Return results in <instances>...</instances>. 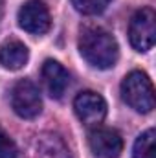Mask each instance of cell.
<instances>
[{
	"mask_svg": "<svg viewBox=\"0 0 156 158\" xmlns=\"http://www.w3.org/2000/svg\"><path fill=\"white\" fill-rule=\"evenodd\" d=\"M110 0H72L74 7L83 15H99L107 9Z\"/></svg>",
	"mask_w": 156,
	"mask_h": 158,
	"instance_id": "obj_12",
	"label": "cell"
},
{
	"mask_svg": "<svg viewBox=\"0 0 156 158\" xmlns=\"http://www.w3.org/2000/svg\"><path fill=\"white\" fill-rule=\"evenodd\" d=\"M30 52L20 40H6L0 44V64L7 70H20L28 63Z\"/></svg>",
	"mask_w": 156,
	"mask_h": 158,
	"instance_id": "obj_10",
	"label": "cell"
},
{
	"mask_svg": "<svg viewBox=\"0 0 156 158\" xmlns=\"http://www.w3.org/2000/svg\"><path fill=\"white\" fill-rule=\"evenodd\" d=\"M79 52L83 59L99 70H109L117 63L119 46L117 40L103 28H84L79 37Z\"/></svg>",
	"mask_w": 156,
	"mask_h": 158,
	"instance_id": "obj_1",
	"label": "cell"
},
{
	"mask_svg": "<svg viewBox=\"0 0 156 158\" xmlns=\"http://www.w3.org/2000/svg\"><path fill=\"white\" fill-rule=\"evenodd\" d=\"M18 26L33 35H42L51 26V17L42 0H28L18 9Z\"/></svg>",
	"mask_w": 156,
	"mask_h": 158,
	"instance_id": "obj_5",
	"label": "cell"
},
{
	"mask_svg": "<svg viewBox=\"0 0 156 158\" xmlns=\"http://www.w3.org/2000/svg\"><path fill=\"white\" fill-rule=\"evenodd\" d=\"M40 76H42V83H44L46 92L51 98H55V99L63 98V94L66 92V88L70 85V74L61 63H57L53 59H48L42 64Z\"/></svg>",
	"mask_w": 156,
	"mask_h": 158,
	"instance_id": "obj_8",
	"label": "cell"
},
{
	"mask_svg": "<svg viewBox=\"0 0 156 158\" xmlns=\"http://www.w3.org/2000/svg\"><path fill=\"white\" fill-rule=\"evenodd\" d=\"M88 145L97 158H117L123 151V138L110 127H96L88 134Z\"/></svg>",
	"mask_w": 156,
	"mask_h": 158,
	"instance_id": "obj_7",
	"label": "cell"
},
{
	"mask_svg": "<svg viewBox=\"0 0 156 158\" xmlns=\"http://www.w3.org/2000/svg\"><path fill=\"white\" fill-rule=\"evenodd\" d=\"M129 40L134 50L149 52L156 40V13L151 7H143L134 13L129 24Z\"/></svg>",
	"mask_w": 156,
	"mask_h": 158,
	"instance_id": "obj_3",
	"label": "cell"
},
{
	"mask_svg": "<svg viewBox=\"0 0 156 158\" xmlns=\"http://www.w3.org/2000/svg\"><path fill=\"white\" fill-rule=\"evenodd\" d=\"M134 158H156V132L154 129H147L138 136L132 149Z\"/></svg>",
	"mask_w": 156,
	"mask_h": 158,
	"instance_id": "obj_11",
	"label": "cell"
},
{
	"mask_svg": "<svg viewBox=\"0 0 156 158\" xmlns=\"http://www.w3.org/2000/svg\"><path fill=\"white\" fill-rule=\"evenodd\" d=\"M18 156V147L13 142L9 134H6L0 129V158H17Z\"/></svg>",
	"mask_w": 156,
	"mask_h": 158,
	"instance_id": "obj_13",
	"label": "cell"
},
{
	"mask_svg": "<svg viewBox=\"0 0 156 158\" xmlns=\"http://www.w3.org/2000/svg\"><path fill=\"white\" fill-rule=\"evenodd\" d=\"M11 107L15 114L24 119L37 118L42 110V99H40L39 88L30 79H20L11 92Z\"/></svg>",
	"mask_w": 156,
	"mask_h": 158,
	"instance_id": "obj_4",
	"label": "cell"
},
{
	"mask_svg": "<svg viewBox=\"0 0 156 158\" xmlns=\"http://www.w3.org/2000/svg\"><path fill=\"white\" fill-rule=\"evenodd\" d=\"M121 98L136 112H151L154 109V86L145 72L134 70L121 81Z\"/></svg>",
	"mask_w": 156,
	"mask_h": 158,
	"instance_id": "obj_2",
	"label": "cell"
},
{
	"mask_svg": "<svg viewBox=\"0 0 156 158\" xmlns=\"http://www.w3.org/2000/svg\"><path fill=\"white\" fill-rule=\"evenodd\" d=\"M30 158H72L66 143L63 142L61 136L53 132L40 134L33 142L31 147V156Z\"/></svg>",
	"mask_w": 156,
	"mask_h": 158,
	"instance_id": "obj_9",
	"label": "cell"
},
{
	"mask_svg": "<svg viewBox=\"0 0 156 158\" xmlns=\"http://www.w3.org/2000/svg\"><path fill=\"white\" fill-rule=\"evenodd\" d=\"M74 110L84 125L94 127V125H99L107 116V101L103 99L101 94L92 92V90H84L76 96Z\"/></svg>",
	"mask_w": 156,
	"mask_h": 158,
	"instance_id": "obj_6",
	"label": "cell"
}]
</instances>
